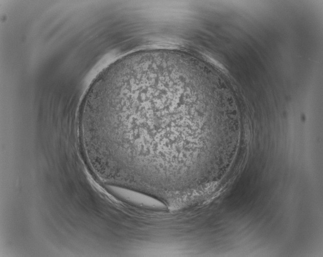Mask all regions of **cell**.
Instances as JSON below:
<instances>
[{
	"label": "cell",
	"mask_w": 323,
	"mask_h": 257,
	"mask_svg": "<svg viewBox=\"0 0 323 257\" xmlns=\"http://www.w3.org/2000/svg\"><path fill=\"white\" fill-rule=\"evenodd\" d=\"M186 75L168 67L124 65L104 75L83 125L110 163L166 168L179 164L186 135Z\"/></svg>",
	"instance_id": "obj_1"
}]
</instances>
